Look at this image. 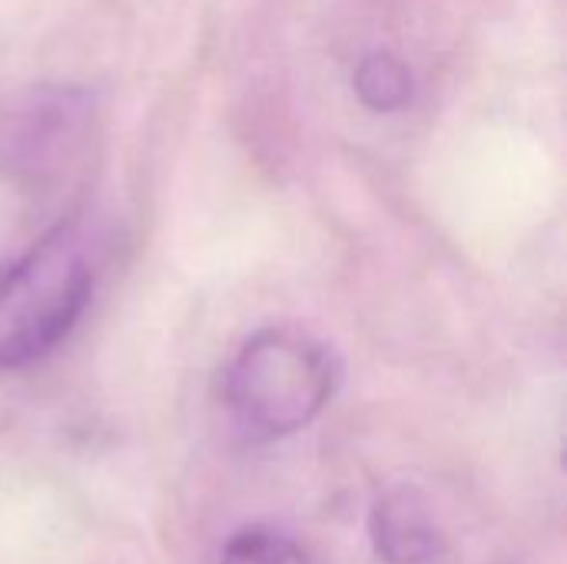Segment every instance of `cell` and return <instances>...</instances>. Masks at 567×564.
<instances>
[{
	"mask_svg": "<svg viewBox=\"0 0 567 564\" xmlns=\"http://www.w3.org/2000/svg\"><path fill=\"white\" fill-rule=\"evenodd\" d=\"M355 93L365 106L372 110H382V113H392V110H402L409 100H412V73L409 66L392 57V53H369L359 70H355Z\"/></svg>",
	"mask_w": 567,
	"mask_h": 564,
	"instance_id": "5",
	"label": "cell"
},
{
	"mask_svg": "<svg viewBox=\"0 0 567 564\" xmlns=\"http://www.w3.org/2000/svg\"><path fill=\"white\" fill-rule=\"evenodd\" d=\"M339 362L326 342L292 326L252 332L223 369V409L249 445L309 429L332 402Z\"/></svg>",
	"mask_w": 567,
	"mask_h": 564,
	"instance_id": "1",
	"label": "cell"
},
{
	"mask_svg": "<svg viewBox=\"0 0 567 564\" xmlns=\"http://www.w3.org/2000/svg\"><path fill=\"white\" fill-rule=\"evenodd\" d=\"M86 126L90 103L80 93L40 90L10 120L7 160L30 176L37 173V180H50L83 146Z\"/></svg>",
	"mask_w": 567,
	"mask_h": 564,
	"instance_id": "3",
	"label": "cell"
},
{
	"mask_svg": "<svg viewBox=\"0 0 567 564\" xmlns=\"http://www.w3.org/2000/svg\"><path fill=\"white\" fill-rule=\"evenodd\" d=\"M93 283L86 239L70 219L0 263V369H23L50 356L83 319Z\"/></svg>",
	"mask_w": 567,
	"mask_h": 564,
	"instance_id": "2",
	"label": "cell"
},
{
	"mask_svg": "<svg viewBox=\"0 0 567 564\" xmlns=\"http://www.w3.org/2000/svg\"><path fill=\"white\" fill-rule=\"evenodd\" d=\"M369 535L375 555L385 564H439L445 555V539L435 522L432 502L419 485L385 489L369 515Z\"/></svg>",
	"mask_w": 567,
	"mask_h": 564,
	"instance_id": "4",
	"label": "cell"
},
{
	"mask_svg": "<svg viewBox=\"0 0 567 564\" xmlns=\"http://www.w3.org/2000/svg\"><path fill=\"white\" fill-rule=\"evenodd\" d=\"M219 564H312L309 552L282 529L276 525H246L239 529L226 548Z\"/></svg>",
	"mask_w": 567,
	"mask_h": 564,
	"instance_id": "6",
	"label": "cell"
}]
</instances>
